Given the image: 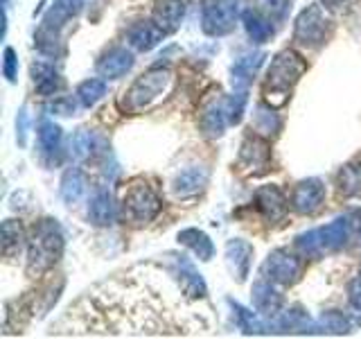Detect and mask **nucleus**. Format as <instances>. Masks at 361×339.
I'll return each mask as SVG.
<instances>
[{
  "mask_svg": "<svg viewBox=\"0 0 361 339\" xmlns=\"http://www.w3.org/2000/svg\"><path fill=\"white\" fill-rule=\"evenodd\" d=\"M32 79L37 93L43 97H54L56 93H61L66 82L63 77L54 71V66L48 61H34L32 64Z\"/></svg>",
  "mask_w": 361,
  "mask_h": 339,
  "instance_id": "nucleus-17",
  "label": "nucleus"
},
{
  "mask_svg": "<svg viewBox=\"0 0 361 339\" xmlns=\"http://www.w3.org/2000/svg\"><path fill=\"white\" fill-rule=\"evenodd\" d=\"M325 199V184L321 179H305L300 184H296L291 192V208L298 215H312L321 208V203Z\"/></svg>",
  "mask_w": 361,
  "mask_h": 339,
  "instance_id": "nucleus-10",
  "label": "nucleus"
},
{
  "mask_svg": "<svg viewBox=\"0 0 361 339\" xmlns=\"http://www.w3.org/2000/svg\"><path fill=\"white\" fill-rule=\"evenodd\" d=\"M353 229H355V231H357V235L361 237V210H359V213L355 215V222H353Z\"/></svg>",
  "mask_w": 361,
  "mask_h": 339,
  "instance_id": "nucleus-42",
  "label": "nucleus"
},
{
  "mask_svg": "<svg viewBox=\"0 0 361 339\" xmlns=\"http://www.w3.org/2000/svg\"><path fill=\"white\" fill-rule=\"evenodd\" d=\"M178 244L188 246L192 254H195L201 263H208L214 256V244L210 237L203 233L201 229H195V226H190V229H183L178 235H176Z\"/></svg>",
  "mask_w": 361,
  "mask_h": 339,
  "instance_id": "nucleus-22",
  "label": "nucleus"
},
{
  "mask_svg": "<svg viewBox=\"0 0 361 339\" xmlns=\"http://www.w3.org/2000/svg\"><path fill=\"white\" fill-rule=\"evenodd\" d=\"M253 129L255 133L264 136V138H269V136L278 133L280 129V118L276 116L274 107H267V105H257L255 107V116H253Z\"/></svg>",
  "mask_w": 361,
  "mask_h": 339,
  "instance_id": "nucleus-30",
  "label": "nucleus"
},
{
  "mask_svg": "<svg viewBox=\"0 0 361 339\" xmlns=\"http://www.w3.org/2000/svg\"><path fill=\"white\" fill-rule=\"evenodd\" d=\"M305 71H307V61H305L296 50L278 52L269 66L264 88H262V95H264L267 105H271L274 109L287 105L293 86L300 82Z\"/></svg>",
  "mask_w": 361,
  "mask_h": 339,
  "instance_id": "nucleus-2",
  "label": "nucleus"
},
{
  "mask_svg": "<svg viewBox=\"0 0 361 339\" xmlns=\"http://www.w3.org/2000/svg\"><path fill=\"white\" fill-rule=\"evenodd\" d=\"M161 208H163L161 197H158L152 190V186H147L145 181H133L122 197L124 220L135 226L154 222L158 218V213H161Z\"/></svg>",
  "mask_w": 361,
  "mask_h": 339,
  "instance_id": "nucleus-4",
  "label": "nucleus"
},
{
  "mask_svg": "<svg viewBox=\"0 0 361 339\" xmlns=\"http://www.w3.org/2000/svg\"><path fill=\"white\" fill-rule=\"evenodd\" d=\"M237 167L240 172L248 177L267 174L271 170V145L264 136L251 133L246 136L240 145V154H237Z\"/></svg>",
  "mask_w": 361,
  "mask_h": 339,
  "instance_id": "nucleus-7",
  "label": "nucleus"
},
{
  "mask_svg": "<svg viewBox=\"0 0 361 339\" xmlns=\"http://www.w3.org/2000/svg\"><path fill=\"white\" fill-rule=\"evenodd\" d=\"M350 231H353V222L348 218H336L327 226L321 229V240H323V249L325 254H332L343 249L350 240Z\"/></svg>",
  "mask_w": 361,
  "mask_h": 339,
  "instance_id": "nucleus-21",
  "label": "nucleus"
},
{
  "mask_svg": "<svg viewBox=\"0 0 361 339\" xmlns=\"http://www.w3.org/2000/svg\"><path fill=\"white\" fill-rule=\"evenodd\" d=\"M172 82H174V75L165 66H156L152 71H147L124 90V97H122L124 111L140 113L154 107L158 100L165 97V93H169Z\"/></svg>",
  "mask_w": 361,
  "mask_h": 339,
  "instance_id": "nucleus-3",
  "label": "nucleus"
},
{
  "mask_svg": "<svg viewBox=\"0 0 361 339\" xmlns=\"http://www.w3.org/2000/svg\"><path fill=\"white\" fill-rule=\"evenodd\" d=\"M208 179H210V170L206 165H188L185 170H180L172 181L174 197L178 199L197 197L199 192H203V188L208 186Z\"/></svg>",
  "mask_w": 361,
  "mask_h": 339,
  "instance_id": "nucleus-12",
  "label": "nucleus"
},
{
  "mask_svg": "<svg viewBox=\"0 0 361 339\" xmlns=\"http://www.w3.org/2000/svg\"><path fill=\"white\" fill-rule=\"evenodd\" d=\"M348 294H350V303H353L357 310H361V276H357V278L350 280Z\"/></svg>",
  "mask_w": 361,
  "mask_h": 339,
  "instance_id": "nucleus-40",
  "label": "nucleus"
},
{
  "mask_svg": "<svg viewBox=\"0 0 361 339\" xmlns=\"http://www.w3.org/2000/svg\"><path fill=\"white\" fill-rule=\"evenodd\" d=\"M27 129H30V113H27V107H20L16 116V141L20 147L27 145Z\"/></svg>",
  "mask_w": 361,
  "mask_h": 339,
  "instance_id": "nucleus-38",
  "label": "nucleus"
},
{
  "mask_svg": "<svg viewBox=\"0 0 361 339\" xmlns=\"http://www.w3.org/2000/svg\"><path fill=\"white\" fill-rule=\"evenodd\" d=\"M228 305H231V310H233L237 328H240L244 335H267V333H271L269 326L264 321H259V316L255 312L246 310L244 305L235 303V301H228Z\"/></svg>",
  "mask_w": 361,
  "mask_h": 339,
  "instance_id": "nucleus-26",
  "label": "nucleus"
},
{
  "mask_svg": "<svg viewBox=\"0 0 361 339\" xmlns=\"http://www.w3.org/2000/svg\"><path fill=\"white\" fill-rule=\"evenodd\" d=\"M23 244H25V229L18 220H5L3 222V240H0V246H3V256L11 258L16 256Z\"/></svg>",
  "mask_w": 361,
  "mask_h": 339,
  "instance_id": "nucleus-27",
  "label": "nucleus"
},
{
  "mask_svg": "<svg viewBox=\"0 0 361 339\" xmlns=\"http://www.w3.org/2000/svg\"><path fill=\"white\" fill-rule=\"evenodd\" d=\"M296 249L302 258H321L325 254L323 240H321V229H312L307 233H300L296 237Z\"/></svg>",
  "mask_w": 361,
  "mask_h": 339,
  "instance_id": "nucleus-33",
  "label": "nucleus"
},
{
  "mask_svg": "<svg viewBox=\"0 0 361 339\" xmlns=\"http://www.w3.org/2000/svg\"><path fill=\"white\" fill-rule=\"evenodd\" d=\"M133 68V54L127 48L109 50L97 64V73L104 79H120Z\"/></svg>",
  "mask_w": 361,
  "mask_h": 339,
  "instance_id": "nucleus-18",
  "label": "nucleus"
},
{
  "mask_svg": "<svg viewBox=\"0 0 361 339\" xmlns=\"http://www.w3.org/2000/svg\"><path fill=\"white\" fill-rule=\"evenodd\" d=\"M95 150H97V141L88 129H79L71 138V156L77 163L88 161V158L95 154Z\"/></svg>",
  "mask_w": 361,
  "mask_h": 339,
  "instance_id": "nucleus-31",
  "label": "nucleus"
},
{
  "mask_svg": "<svg viewBox=\"0 0 361 339\" xmlns=\"http://www.w3.org/2000/svg\"><path fill=\"white\" fill-rule=\"evenodd\" d=\"M169 274L174 276L178 290L183 292L188 299H192V301L206 299V294H208L206 280L201 278L197 267L192 265L190 260H185L183 256H180V258L174 256V263H172V269H169Z\"/></svg>",
  "mask_w": 361,
  "mask_h": 339,
  "instance_id": "nucleus-9",
  "label": "nucleus"
},
{
  "mask_svg": "<svg viewBox=\"0 0 361 339\" xmlns=\"http://www.w3.org/2000/svg\"><path fill=\"white\" fill-rule=\"evenodd\" d=\"M300 271H302L300 260L289 249H274L262 263L259 274L269 278L271 282H276V285H293L300 278Z\"/></svg>",
  "mask_w": 361,
  "mask_h": 339,
  "instance_id": "nucleus-8",
  "label": "nucleus"
},
{
  "mask_svg": "<svg viewBox=\"0 0 361 339\" xmlns=\"http://www.w3.org/2000/svg\"><path fill=\"white\" fill-rule=\"evenodd\" d=\"M253 263V244H248L242 237L226 242V265L237 282H244Z\"/></svg>",
  "mask_w": 361,
  "mask_h": 339,
  "instance_id": "nucleus-14",
  "label": "nucleus"
},
{
  "mask_svg": "<svg viewBox=\"0 0 361 339\" xmlns=\"http://www.w3.org/2000/svg\"><path fill=\"white\" fill-rule=\"evenodd\" d=\"M185 14L183 0H156L154 3V20L167 34H172L180 28V20Z\"/></svg>",
  "mask_w": 361,
  "mask_h": 339,
  "instance_id": "nucleus-19",
  "label": "nucleus"
},
{
  "mask_svg": "<svg viewBox=\"0 0 361 339\" xmlns=\"http://www.w3.org/2000/svg\"><path fill=\"white\" fill-rule=\"evenodd\" d=\"M267 59V54L262 50L257 52H246L237 59L231 68V84L235 90H246L248 86L253 84V79L257 77L259 68H262Z\"/></svg>",
  "mask_w": 361,
  "mask_h": 339,
  "instance_id": "nucleus-16",
  "label": "nucleus"
},
{
  "mask_svg": "<svg viewBox=\"0 0 361 339\" xmlns=\"http://www.w3.org/2000/svg\"><path fill=\"white\" fill-rule=\"evenodd\" d=\"M255 206L269 224H278L287 215V197L278 186H262L255 190Z\"/></svg>",
  "mask_w": 361,
  "mask_h": 339,
  "instance_id": "nucleus-13",
  "label": "nucleus"
},
{
  "mask_svg": "<svg viewBox=\"0 0 361 339\" xmlns=\"http://www.w3.org/2000/svg\"><path fill=\"white\" fill-rule=\"evenodd\" d=\"M242 23H244V30L248 34V39L257 45L267 43L271 37H274V25H271V20L262 14V11L246 9L242 14Z\"/></svg>",
  "mask_w": 361,
  "mask_h": 339,
  "instance_id": "nucleus-23",
  "label": "nucleus"
},
{
  "mask_svg": "<svg viewBox=\"0 0 361 339\" xmlns=\"http://www.w3.org/2000/svg\"><path fill=\"white\" fill-rule=\"evenodd\" d=\"M165 34L167 32L158 25L156 20H138V23H133V25L129 28L127 43L138 52H149V50L156 48L158 43H163Z\"/></svg>",
  "mask_w": 361,
  "mask_h": 339,
  "instance_id": "nucleus-15",
  "label": "nucleus"
},
{
  "mask_svg": "<svg viewBox=\"0 0 361 339\" xmlns=\"http://www.w3.org/2000/svg\"><path fill=\"white\" fill-rule=\"evenodd\" d=\"M3 75L9 84H14L18 77V56H16V50L9 48V45L3 52Z\"/></svg>",
  "mask_w": 361,
  "mask_h": 339,
  "instance_id": "nucleus-37",
  "label": "nucleus"
},
{
  "mask_svg": "<svg viewBox=\"0 0 361 339\" xmlns=\"http://www.w3.org/2000/svg\"><path fill=\"white\" fill-rule=\"evenodd\" d=\"M48 111L54 113V116H73V113H75V102L71 97L54 100L52 105L48 107Z\"/></svg>",
  "mask_w": 361,
  "mask_h": 339,
  "instance_id": "nucleus-39",
  "label": "nucleus"
},
{
  "mask_svg": "<svg viewBox=\"0 0 361 339\" xmlns=\"http://www.w3.org/2000/svg\"><path fill=\"white\" fill-rule=\"evenodd\" d=\"M88 220L95 226H111L116 222V203L109 190H97L88 203Z\"/></svg>",
  "mask_w": 361,
  "mask_h": 339,
  "instance_id": "nucleus-20",
  "label": "nucleus"
},
{
  "mask_svg": "<svg viewBox=\"0 0 361 339\" xmlns=\"http://www.w3.org/2000/svg\"><path fill=\"white\" fill-rule=\"evenodd\" d=\"M240 18V0H206L201 14V28L208 37L231 34Z\"/></svg>",
  "mask_w": 361,
  "mask_h": 339,
  "instance_id": "nucleus-6",
  "label": "nucleus"
},
{
  "mask_svg": "<svg viewBox=\"0 0 361 339\" xmlns=\"http://www.w3.org/2000/svg\"><path fill=\"white\" fill-rule=\"evenodd\" d=\"M251 299H253V308L257 310V314L267 316V319H276L282 312V305H285V299H282V294L278 292L276 282H271L264 276L253 282Z\"/></svg>",
  "mask_w": 361,
  "mask_h": 339,
  "instance_id": "nucleus-11",
  "label": "nucleus"
},
{
  "mask_svg": "<svg viewBox=\"0 0 361 339\" xmlns=\"http://www.w3.org/2000/svg\"><path fill=\"white\" fill-rule=\"evenodd\" d=\"M63 231L56 220L45 218L37 222L27 237V274L32 278L43 276L50 271L63 256Z\"/></svg>",
  "mask_w": 361,
  "mask_h": 339,
  "instance_id": "nucleus-1",
  "label": "nucleus"
},
{
  "mask_svg": "<svg viewBox=\"0 0 361 339\" xmlns=\"http://www.w3.org/2000/svg\"><path fill=\"white\" fill-rule=\"evenodd\" d=\"M104 95H106V82H104V79H86V82H82L77 86V100L88 109L95 107Z\"/></svg>",
  "mask_w": 361,
  "mask_h": 339,
  "instance_id": "nucleus-32",
  "label": "nucleus"
},
{
  "mask_svg": "<svg viewBox=\"0 0 361 339\" xmlns=\"http://www.w3.org/2000/svg\"><path fill=\"white\" fill-rule=\"evenodd\" d=\"M39 145H41V152L45 156H54L59 154V147H61V127L54 124L52 120H43L39 124Z\"/></svg>",
  "mask_w": 361,
  "mask_h": 339,
  "instance_id": "nucleus-29",
  "label": "nucleus"
},
{
  "mask_svg": "<svg viewBox=\"0 0 361 339\" xmlns=\"http://www.w3.org/2000/svg\"><path fill=\"white\" fill-rule=\"evenodd\" d=\"M319 3L325 7V9H338V7H343L348 0H319Z\"/></svg>",
  "mask_w": 361,
  "mask_h": 339,
  "instance_id": "nucleus-41",
  "label": "nucleus"
},
{
  "mask_svg": "<svg viewBox=\"0 0 361 339\" xmlns=\"http://www.w3.org/2000/svg\"><path fill=\"white\" fill-rule=\"evenodd\" d=\"M323 333H332V335H348L350 333V319L343 312L336 310H325L319 319Z\"/></svg>",
  "mask_w": 361,
  "mask_h": 339,
  "instance_id": "nucleus-34",
  "label": "nucleus"
},
{
  "mask_svg": "<svg viewBox=\"0 0 361 339\" xmlns=\"http://www.w3.org/2000/svg\"><path fill=\"white\" fill-rule=\"evenodd\" d=\"M246 90H237V93L224 97V111L226 118H228V124H240L244 118V109H246Z\"/></svg>",
  "mask_w": 361,
  "mask_h": 339,
  "instance_id": "nucleus-35",
  "label": "nucleus"
},
{
  "mask_svg": "<svg viewBox=\"0 0 361 339\" xmlns=\"http://www.w3.org/2000/svg\"><path fill=\"white\" fill-rule=\"evenodd\" d=\"M327 34H330V18H327L321 3H314L305 7L296 23H293V41L307 48H319L325 43Z\"/></svg>",
  "mask_w": 361,
  "mask_h": 339,
  "instance_id": "nucleus-5",
  "label": "nucleus"
},
{
  "mask_svg": "<svg viewBox=\"0 0 361 339\" xmlns=\"http://www.w3.org/2000/svg\"><path fill=\"white\" fill-rule=\"evenodd\" d=\"M255 5L269 20H282L289 11V0H255Z\"/></svg>",
  "mask_w": 361,
  "mask_h": 339,
  "instance_id": "nucleus-36",
  "label": "nucleus"
},
{
  "mask_svg": "<svg viewBox=\"0 0 361 339\" xmlns=\"http://www.w3.org/2000/svg\"><path fill=\"white\" fill-rule=\"evenodd\" d=\"M226 124H228V118H226V111H224V100L208 102L201 113V131L206 133L208 138H221Z\"/></svg>",
  "mask_w": 361,
  "mask_h": 339,
  "instance_id": "nucleus-24",
  "label": "nucleus"
},
{
  "mask_svg": "<svg viewBox=\"0 0 361 339\" xmlns=\"http://www.w3.org/2000/svg\"><path fill=\"white\" fill-rule=\"evenodd\" d=\"M84 192H86V177L82 170L79 167L66 170L61 177V188H59L61 199L68 203V206H73V203H77L84 197Z\"/></svg>",
  "mask_w": 361,
  "mask_h": 339,
  "instance_id": "nucleus-25",
  "label": "nucleus"
},
{
  "mask_svg": "<svg viewBox=\"0 0 361 339\" xmlns=\"http://www.w3.org/2000/svg\"><path fill=\"white\" fill-rule=\"evenodd\" d=\"M338 192L343 197H357L361 192V163H348L336 177Z\"/></svg>",
  "mask_w": 361,
  "mask_h": 339,
  "instance_id": "nucleus-28",
  "label": "nucleus"
}]
</instances>
